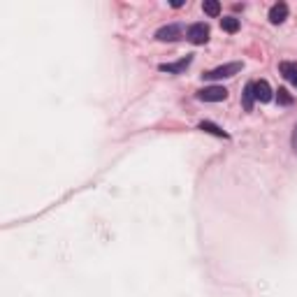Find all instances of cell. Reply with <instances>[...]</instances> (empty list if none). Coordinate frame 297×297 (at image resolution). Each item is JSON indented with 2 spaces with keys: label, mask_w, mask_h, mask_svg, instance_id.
<instances>
[{
  "label": "cell",
  "mask_w": 297,
  "mask_h": 297,
  "mask_svg": "<svg viewBox=\"0 0 297 297\" xmlns=\"http://www.w3.org/2000/svg\"><path fill=\"white\" fill-rule=\"evenodd\" d=\"M188 40L193 42V44H204L207 40H209V26L207 24H193L188 26Z\"/></svg>",
  "instance_id": "obj_3"
},
{
  "label": "cell",
  "mask_w": 297,
  "mask_h": 297,
  "mask_svg": "<svg viewBox=\"0 0 297 297\" xmlns=\"http://www.w3.org/2000/svg\"><path fill=\"white\" fill-rule=\"evenodd\" d=\"M253 88H256V100H260V102H269V100H272V88H269V84H267L265 79L256 81V84H253Z\"/></svg>",
  "instance_id": "obj_5"
},
{
  "label": "cell",
  "mask_w": 297,
  "mask_h": 297,
  "mask_svg": "<svg viewBox=\"0 0 297 297\" xmlns=\"http://www.w3.org/2000/svg\"><path fill=\"white\" fill-rule=\"evenodd\" d=\"M277 100H279V105H292V96L288 93V88H279Z\"/></svg>",
  "instance_id": "obj_13"
},
{
  "label": "cell",
  "mask_w": 297,
  "mask_h": 297,
  "mask_svg": "<svg viewBox=\"0 0 297 297\" xmlns=\"http://www.w3.org/2000/svg\"><path fill=\"white\" fill-rule=\"evenodd\" d=\"M200 130L212 132V135H216V137H227V132L223 130V128H218L216 123H212V121H202V123H200Z\"/></svg>",
  "instance_id": "obj_11"
},
{
  "label": "cell",
  "mask_w": 297,
  "mask_h": 297,
  "mask_svg": "<svg viewBox=\"0 0 297 297\" xmlns=\"http://www.w3.org/2000/svg\"><path fill=\"white\" fill-rule=\"evenodd\" d=\"M181 37V28L176 24H170V26H163V28H158V33H156V40H161V42H174V40H179Z\"/></svg>",
  "instance_id": "obj_4"
},
{
  "label": "cell",
  "mask_w": 297,
  "mask_h": 297,
  "mask_svg": "<svg viewBox=\"0 0 297 297\" xmlns=\"http://www.w3.org/2000/svg\"><path fill=\"white\" fill-rule=\"evenodd\" d=\"M286 16H288L286 3H277V5H272V10H269V21H272V24H283Z\"/></svg>",
  "instance_id": "obj_6"
},
{
  "label": "cell",
  "mask_w": 297,
  "mask_h": 297,
  "mask_svg": "<svg viewBox=\"0 0 297 297\" xmlns=\"http://www.w3.org/2000/svg\"><path fill=\"white\" fill-rule=\"evenodd\" d=\"M237 72H242V63H225V65H218L214 70L204 72V79L209 81H216V79H227V77H235Z\"/></svg>",
  "instance_id": "obj_1"
},
{
  "label": "cell",
  "mask_w": 297,
  "mask_h": 297,
  "mask_svg": "<svg viewBox=\"0 0 297 297\" xmlns=\"http://www.w3.org/2000/svg\"><path fill=\"white\" fill-rule=\"evenodd\" d=\"M253 100H256V88H253V81L244 86V109L251 111L253 109Z\"/></svg>",
  "instance_id": "obj_9"
},
{
  "label": "cell",
  "mask_w": 297,
  "mask_h": 297,
  "mask_svg": "<svg viewBox=\"0 0 297 297\" xmlns=\"http://www.w3.org/2000/svg\"><path fill=\"white\" fill-rule=\"evenodd\" d=\"M279 70H281V75L286 77V79L290 81L292 86H297V63H288V61H283L281 65H279Z\"/></svg>",
  "instance_id": "obj_8"
},
{
  "label": "cell",
  "mask_w": 297,
  "mask_h": 297,
  "mask_svg": "<svg viewBox=\"0 0 297 297\" xmlns=\"http://www.w3.org/2000/svg\"><path fill=\"white\" fill-rule=\"evenodd\" d=\"M292 144H295V149H297V126H295V132H292Z\"/></svg>",
  "instance_id": "obj_14"
},
{
  "label": "cell",
  "mask_w": 297,
  "mask_h": 297,
  "mask_svg": "<svg viewBox=\"0 0 297 297\" xmlns=\"http://www.w3.org/2000/svg\"><path fill=\"white\" fill-rule=\"evenodd\" d=\"M221 28L225 33H237L239 31V19H235V16H225V19H221Z\"/></svg>",
  "instance_id": "obj_12"
},
{
  "label": "cell",
  "mask_w": 297,
  "mask_h": 297,
  "mask_svg": "<svg viewBox=\"0 0 297 297\" xmlns=\"http://www.w3.org/2000/svg\"><path fill=\"white\" fill-rule=\"evenodd\" d=\"M188 63H191V56H186V58H181V61H176V63H163L161 70L167 72V75H179L181 70H186Z\"/></svg>",
  "instance_id": "obj_7"
},
{
  "label": "cell",
  "mask_w": 297,
  "mask_h": 297,
  "mask_svg": "<svg viewBox=\"0 0 297 297\" xmlns=\"http://www.w3.org/2000/svg\"><path fill=\"white\" fill-rule=\"evenodd\" d=\"M227 98V91L223 86H204L202 91H197V100L202 102H221Z\"/></svg>",
  "instance_id": "obj_2"
},
{
  "label": "cell",
  "mask_w": 297,
  "mask_h": 297,
  "mask_svg": "<svg viewBox=\"0 0 297 297\" xmlns=\"http://www.w3.org/2000/svg\"><path fill=\"white\" fill-rule=\"evenodd\" d=\"M202 10L209 16H218L221 14V3H218V0H204V3H202Z\"/></svg>",
  "instance_id": "obj_10"
}]
</instances>
